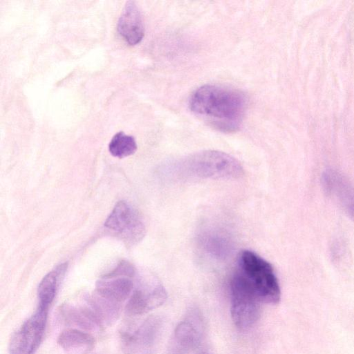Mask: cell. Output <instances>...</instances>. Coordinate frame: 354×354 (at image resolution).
<instances>
[{
  "label": "cell",
  "mask_w": 354,
  "mask_h": 354,
  "mask_svg": "<svg viewBox=\"0 0 354 354\" xmlns=\"http://www.w3.org/2000/svg\"><path fill=\"white\" fill-rule=\"evenodd\" d=\"M191 111L213 128L233 132L239 128L246 112L248 100L239 90L225 86L206 84L192 94Z\"/></svg>",
  "instance_id": "obj_1"
},
{
  "label": "cell",
  "mask_w": 354,
  "mask_h": 354,
  "mask_svg": "<svg viewBox=\"0 0 354 354\" xmlns=\"http://www.w3.org/2000/svg\"><path fill=\"white\" fill-rule=\"evenodd\" d=\"M237 272L254 292L261 303L276 304L281 290L273 267L250 250L242 251L238 257Z\"/></svg>",
  "instance_id": "obj_2"
},
{
  "label": "cell",
  "mask_w": 354,
  "mask_h": 354,
  "mask_svg": "<svg viewBox=\"0 0 354 354\" xmlns=\"http://www.w3.org/2000/svg\"><path fill=\"white\" fill-rule=\"evenodd\" d=\"M183 165L186 171L200 178L233 179L240 177L243 169L240 162L230 155L218 151H203L185 158Z\"/></svg>",
  "instance_id": "obj_3"
},
{
  "label": "cell",
  "mask_w": 354,
  "mask_h": 354,
  "mask_svg": "<svg viewBox=\"0 0 354 354\" xmlns=\"http://www.w3.org/2000/svg\"><path fill=\"white\" fill-rule=\"evenodd\" d=\"M230 291V312L234 325L241 330L250 328L259 318L261 302L237 272L231 280Z\"/></svg>",
  "instance_id": "obj_4"
},
{
  "label": "cell",
  "mask_w": 354,
  "mask_h": 354,
  "mask_svg": "<svg viewBox=\"0 0 354 354\" xmlns=\"http://www.w3.org/2000/svg\"><path fill=\"white\" fill-rule=\"evenodd\" d=\"M162 321L151 316L138 326L120 332L122 349L124 354H152L160 339Z\"/></svg>",
  "instance_id": "obj_5"
},
{
  "label": "cell",
  "mask_w": 354,
  "mask_h": 354,
  "mask_svg": "<svg viewBox=\"0 0 354 354\" xmlns=\"http://www.w3.org/2000/svg\"><path fill=\"white\" fill-rule=\"evenodd\" d=\"M104 226L128 244L140 241L145 234V225L139 213L124 201H118L106 218Z\"/></svg>",
  "instance_id": "obj_6"
},
{
  "label": "cell",
  "mask_w": 354,
  "mask_h": 354,
  "mask_svg": "<svg viewBox=\"0 0 354 354\" xmlns=\"http://www.w3.org/2000/svg\"><path fill=\"white\" fill-rule=\"evenodd\" d=\"M167 297V292L157 278L153 276L143 277L127 303L126 313L131 316L145 314L162 306Z\"/></svg>",
  "instance_id": "obj_7"
},
{
  "label": "cell",
  "mask_w": 354,
  "mask_h": 354,
  "mask_svg": "<svg viewBox=\"0 0 354 354\" xmlns=\"http://www.w3.org/2000/svg\"><path fill=\"white\" fill-rule=\"evenodd\" d=\"M203 333L201 313L191 310L176 326L168 344V354H187L200 344Z\"/></svg>",
  "instance_id": "obj_8"
},
{
  "label": "cell",
  "mask_w": 354,
  "mask_h": 354,
  "mask_svg": "<svg viewBox=\"0 0 354 354\" xmlns=\"http://www.w3.org/2000/svg\"><path fill=\"white\" fill-rule=\"evenodd\" d=\"M48 310L38 307L12 336L9 351L10 354H32L39 346L45 330Z\"/></svg>",
  "instance_id": "obj_9"
},
{
  "label": "cell",
  "mask_w": 354,
  "mask_h": 354,
  "mask_svg": "<svg viewBox=\"0 0 354 354\" xmlns=\"http://www.w3.org/2000/svg\"><path fill=\"white\" fill-rule=\"evenodd\" d=\"M321 182L326 194L337 202L344 214L354 222V187L351 183L331 169L322 174Z\"/></svg>",
  "instance_id": "obj_10"
},
{
  "label": "cell",
  "mask_w": 354,
  "mask_h": 354,
  "mask_svg": "<svg viewBox=\"0 0 354 354\" xmlns=\"http://www.w3.org/2000/svg\"><path fill=\"white\" fill-rule=\"evenodd\" d=\"M118 30L130 45L138 44L144 37V26L139 9L133 1H128L120 17Z\"/></svg>",
  "instance_id": "obj_11"
},
{
  "label": "cell",
  "mask_w": 354,
  "mask_h": 354,
  "mask_svg": "<svg viewBox=\"0 0 354 354\" xmlns=\"http://www.w3.org/2000/svg\"><path fill=\"white\" fill-rule=\"evenodd\" d=\"M133 290V282L130 277H102L96 283L95 292L117 303L125 301Z\"/></svg>",
  "instance_id": "obj_12"
},
{
  "label": "cell",
  "mask_w": 354,
  "mask_h": 354,
  "mask_svg": "<svg viewBox=\"0 0 354 354\" xmlns=\"http://www.w3.org/2000/svg\"><path fill=\"white\" fill-rule=\"evenodd\" d=\"M59 312L64 322L74 328L88 332L101 327L86 305L66 304L61 306Z\"/></svg>",
  "instance_id": "obj_13"
},
{
  "label": "cell",
  "mask_w": 354,
  "mask_h": 354,
  "mask_svg": "<svg viewBox=\"0 0 354 354\" xmlns=\"http://www.w3.org/2000/svg\"><path fill=\"white\" fill-rule=\"evenodd\" d=\"M57 343L69 354H88L94 346L95 339L88 332L71 328L59 334Z\"/></svg>",
  "instance_id": "obj_14"
},
{
  "label": "cell",
  "mask_w": 354,
  "mask_h": 354,
  "mask_svg": "<svg viewBox=\"0 0 354 354\" xmlns=\"http://www.w3.org/2000/svg\"><path fill=\"white\" fill-rule=\"evenodd\" d=\"M86 306L101 327L113 324L119 317L120 304L95 292L86 298Z\"/></svg>",
  "instance_id": "obj_15"
},
{
  "label": "cell",
  "mask_w": 354,
  "mask_h": 354,
  "mask_svg": "<svg viewBox=\"0 0 354 354\" xmlns=\"http://www.w3.org/2000/svg\"><path fill=\"white\" fill-rule=\"evenodd\" d=\"M67 266V263L57 266L41 279L37 290L38 307L48 309L55 297L59 281L64 275Z\"/></svg>",
  "instance_id": "obj_16"
},
{
  "label": "cell",
  "mask_w": 354,
  "mask_h": 354,
  "mask_svg": "<svg viewBox=\"0 0 354 354\" xmlns=\"http://www.w3.org/2000/svg\"><path fill=\"white\" fill-rule=\"evenodd\" d=\"M137 149V145L133 137L126 135L124 132L117 133L109 145L110 153L115 157L122 158L133 154Z\"/></svg>",
  "instance_id": "obj_17"
},
{
  "label": "cell",
  "mask_w": 354,
  "mask_h": 354,
  "mask_svg": "<svg viewBox=\"0 0 354 354\" xmlns=\"http://www.w3.org/2000/svg\"><path fill=\"white\" fill-rule=\"evenodd\" d=\"M135 274L134 267L130 263L122 261L112 271L104 274L103 277H127L132 278Z\"/></svg>",
  "instance_id": "obj_18"
},
{
  "label": "cell",
  "mask_w": 354,
  "mask_h": 354,
  "mask_svg": "<svg viewBox=\"0 0 354 354\" xmlns=\"http://www.w3.org/2000/svg\"><path fill=\"white\" fill-rule=\"evenodd\" d=\"M198 354H211V353L208 351H201Z\"/></svg>",
  "instance_id": "obj_19"
}]
</instances>
